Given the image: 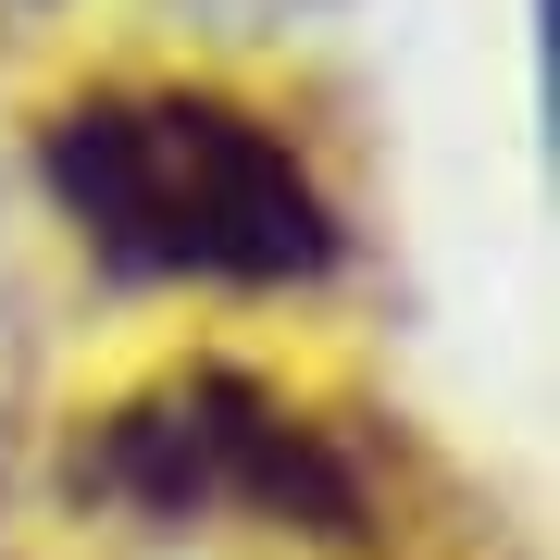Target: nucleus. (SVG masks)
I'll list each match as a JSON object with an SVG mask.
<instances>
[{
    "label": "nucleus",
    "mask_w": 560,
    "mask_h": 560,
    "mask_svg": "<svg viewBox=\"0 0 560 560\" xmlns=\"http://www.w3.org/2000/svg\"><path fill=\"white\" fill-rule=\"evenodd\" d=\"M38 175L62 224L113 261V275L162 287H300L337 261V212L300 175V150L237 101L200 88H125V101L50 113Z\"/></svg>",
    "instance_id": "1"
},
{
    "label": "nucleus",
    "mask_w": 560,
    "mask_h": 560,
    "mask_svg": "<svg viewBox=\"0 0 560 560\" xmlns=\"http://www.w3.org/2000/svg\"><path fill=\"white\" fill-rule=\"evenodd\" d=\"M62 486L125 511V523H300V536H361V474L275 386L224 374V361L113 399L75 436Z\"/></svg>",
    "instance_id": "2"
}]
</instances>
